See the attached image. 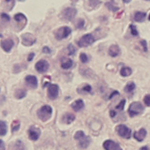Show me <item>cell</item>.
Here are the masks:
<instances>
[{
    "mask_svg": "<svg viewBox=\"0 0 150 150\" xmlns=\"http://www.w3.org/2000/svg\"><path fill=\"white\" fill-rule=\"evenodd\" d=\"M84 92H87V93H90L92 91V88L90 85H85L82 88H81Z\"/></svg>",
    "mask_w": 150,
    "mask_h": 150,
    "instance_id": "35",
    "label": "cell"
},
{
    "mask_svg": "<svg viewBox=\"0 0 150 150\" xmlns=\"http://www.w3.org/2000/svg\"><path fill=\"white\" fill-rule=\"evenodd\" d=\"M0 17H1V19L5 21H10V16L6 13H1V15H0Z\"/></svg>",
    "mask_w": 150,
    "mask_h": 150,
    "instance_id": "34",
    "label": "cell"
},
{
    "mask_svg": "<svg viewBox=\"0 0 150 150\" xmlns=\"http://www.w3.org/2000/svg\"><path fill=\"white\" fill-rule=\"evenodd\" d=\"M143 110H144L143 105L139 102H134V103H131V105L129 106L128 113H129V116L132 117L141 114L143 112Z\"/></svg>",
    "mask_w": 150,
    "mask_h": 150,
    "instance_id": "3",
    "label": "cell"
},
{
    "mask_svg": "<svg viewBox=\"0 0 150 150\" xmlns=\"http://www.w3.org/2000/svg\"><path fill=\"white\" fill-rule=\"evenodd\" d=\"M103 147L105 150H123L119 144L110 139H107L103 142Z\"/></svg>",
    "mask_w": 150,
    "mask_h": 150,
    "instance_id": "9",
    "label": "cell"
},
{
    "mask_svg": "<svg viewBox=\"0 0 150 150\" xmlns=\"http://www.w3.org/2000/svg\"><path fill=\"white\" fill-rule=\"evenodd\" d=\"M71 33V30L70 28L62 27L55 32V37L57 40H63V39L66 38Z\"/></svg>",
    "mask_w": 150,
    "mask_h": 150,
    "instance_id": "6",
    "label": "cell"
},
{
    "mask_svg": "<svg viewBox=\"0 0 150 150\" xmlns=\"http://www.w3.org/2000/svg\"><path fill=\"white\" fill-rule=\"evenodd\" d=\"M14 96L17 99H22L27 96V91L23 88H18V89H16Z\"/></svg>",
    "mask_w": 150,
    "mask_h": 150,
    "instance_id": "22",
    "label": "cell"
},
{
    "mask_svg": "<svg viewBox=\"0 0 150 150\" xmlns=\"http://www.w3.org/2000/svg\"><path fill=\"white\" fill-rule=\"evenodd\" d=\"M74 139H75V140L78 141L79 146L81 148H87L89 146L90 142H91L90 137L86 136L85 133L82 131H78L76 133H75L74 134Z\"/></svg>",
    "mask_w": 150,
    "mask_h": 150,
    "instance_id": "1",
    "label": "cell"
},
{
    "mask_svg": "<svg viewBox=\"0 0 150 150\" xmlns=\"http://www.w3.org/2000/svg\"><path fill=\"white\" fill-rule=\"evenodd\" d=\"M42 51L44 52V53H46V54H50V49L49 48V47H47V46H44L43 48H42Z\"/></svg>",
    "mask_w": 150,
    "mask_h": 150,
    "instance_id": "39",
    "label": "cell"
},
{
    "mask_svg": "<svg viewBox=\"0 0 150 150\" xmlns=\"http://www.w3.org/2000/svg\"><path fill=\"white\" fill-rule=\"evenodd\" d=\"M14 150H25L24 144H23V142L21 140L16 141L15 146H14Z\"/></svg>",
    "mask_w": 150,
    "mask_h": 150,
    "instance_id": "27",
    "label": "cell"
},
{
    "mask_svg": "<svg viewBox=\"0 0 150 150\" xmlns=\"http://www.w3.org/2000/svg\"><path fill=\"white\" fill-rule=\"evenodd\" d=\"M1 47L2 49L6 51V52H10L11 50L13 49V45H14V42L12 39L8 38V39H5V40H2L1 41Z\"/></svg>",
    "mask_w": 150,
    "mask_h": 150,
    "instance_id": "13",
    "label": "cell"
},
{
    "mask_svg": "<svg viewBox=\"0 0 150 150\" xmlns=\"http://www.w3.org/2000/svg\"><path fill=\"white\" fill-rule=\"evenodd\" d=\"M34 57H35V53H30L29 55H28V61H32L33 60V58H34Z\"/></svg>",
    "mask_w": 150,
    "mask_h": 150,
    "instance_id": "41",
    "label": "cell"
},
{
    "mask_svg": "<svg viewBox=\"0 0 150 150\" xmlns=\"http://www.w3.org/2000/svg\"><path fill=\"white\" fill-rule=\"evenodd\" d=\"M40 135H41V130L37 127L32 126L28 130V136H29V139L32 140H37Z\"/></svg>",
    "mask_w": 150,
    "mask_h": 150,
    "instance_id": "14",
    "label": "cell"
},
{
    "mask_svg": "<svg viewBox=\"0 0 150 150\" xmlns=\"http://www.w3.org/2000/svg\"><path fill=\"white\" fill-rule=\"evenodd\" d=\"M52 115V108L50 105H43L37 111V117L42 122L48 121Z\"/></svg>",
    "mask_w": 150,
    "mask_h": 150,
    "instance_id": "2",
    "label": "cell"
},
{
    "mask_svg": "<svg viewBox=\"0 0 150 150\" xmlns=\"http://www.w3.org/2000/svg\"><path fill=\"white\" fill-rule=\"evenodd\" d=\"M144 103H145L146 106L150 107V95H146V96L144 97Z\"/></svg>",
    "mask_w": 150,
    "mask_h": 150,
    "instance_id": "33",
    "label": "cell"
},
{
    "mask_svg": "<svg viewBox=\"0 0 150 150\" xmlns=\"http://www.w3.org/2000/svg\"><path fill=\"white\" fill-rule=\"evenodd\" d=\"M36 38L34 35L30 33H26L21 35V42L24 46H31L34 43H35Z\"/></svg>",
    "mask_w": 150,
    "mask_h": 150,
    "instance_id": "7",
    "label": "cell"
},
{
    "mask_svg": "<svg viewBox=\"0 0 150 150\" xmlns=\"http://www.w3.org/2000/svg\"><path fill=\"white\" fill-rule=\"evenodd\" d=\"M6 147H5V143L2 139H0V150H5Z\"/></svg>",
    "mask_w": 150,
    "mask_h": 150,
    "instance_id": "40",
    "label": "cell"
},
{
    "mask_svg": "<svg viewBox=\"0 0 150 150\" xmlns=\"http://www.w3.org/2000/svg\"><path fill=\"white\" fill-rule=\"evenodd\" d=\"M123 1H124L125 3H130V2H131V0H123Z\"/></svg>",
    "mask_w": 150,
    "mask_h": 150,
    "instance_id": "44",
    "label": "cell"
},
{
    "mask_svg": "<svg viewBox=\"0 0 150 150\" xmlns=\"http://www.w3.org/2000/svg\"><path fill=\"white\" fill-rule=\"evenodd\" d=\"M71 108L75 111H80L84 109V102L81 99H78L71 103Z\"/></svg>",
    "mask_w": 150,
    "mask_h": 150,
    "instance_id": "16",
    "label": "cell"
},
{
    "mask_svg": "<svg viewBox=\"0 0 150 150\" xmlns=\"http://www.w3.org/2000/svg\"><path fill=\"white\" fill-rule=\"evenodd\" d=\"M135 88H136V86H135L134 82H132L131 81V82L127 83V85L125 87V91L126 93H132L135 89Z\"/></svg>",
    "mask_w": 150,
    "mask_h": 150,
    "instance_id": "25",
    "label": "cell"
},
{
    "mask_svg": "<svg viewBox=\"0 0 150 150\" xmlns=\"http://www.w3.org/2000/svg\"><path fill=\"white\" fill-rule=\"evenodd\" d=\"M59 88L56 84H50L48 86V97L50 100H56L58 96Z\"/></svg>",
    "mask_w": 150,
    "mask_h": 150,
    "instance_id": "8",
    "label": "cell"
},
{
    "mask_svg": "<svg viewBox=\"0 0 150 150\" xmlns=\"http://www.w3.org/2000/svg\"><path fill=\"white\" fill-rule=\"evenodd\" d=\"M20 126H21V123L19 120H14L13 123H12V125H11V129H12V132H17L19 129H20Z\"/></svg>",
    "mask_w": 150,
    "mask_h": 150,
    "instance_id": "26",
    "label": "cell"
},
{
    "mask_svg": "<svg viewBox=\"0 0 150 150\" xmlns=\"http://www.w3.org/2000/svg\"><path fill=\"white\" fill-rule=\"evenodd\" d=\"M132 71L130 67H123L120 71V74H121V76L123 77H128L130 76V75L132 74Z\"/></svg>",
    "mask_w": 150,
    "mask_h": 150,
    "instance_id": "24",
    "label": "cell"
},
{
    "mask_svg": "<svg viewBox=\"0 0 150 150\" xmlns=\"http://www.w3.org/2000/svg\"><path fill=\"white\" fill-rule=\"evenodd\" d=\"M139 150H149V147H148L147 146H144L140 147Z\"/></svg>",
    "mask_w": 150,
    "mask_h": 150,
    "instance_id": "43",
    "label": "cell"
},
{
    "mask_svg": "<svg viewBox=\"0 0 150 150\" xmlns=\"http://www.w3.org/2000/svg\"><path fill=\"white\" fill-rule=\"evenodd\" d=\"M125 99H123V100L119 103V104H118V105H117V107H116L115 110H116V111H123L124 107H125Z\"/></svg>",
    "mask_w": 150,
    "mask_h": 150,
    "instance_id": "28",
    "label": "cell"
},
{
    "mask_svg": "<svg viewBox=\"0 0 150 150\" xmlns=\"http://www.w3.org/2000/svg\"><path fill=\"white\" fill-rule=\"evenodd\" d=\"M76 13H77L76 9L72 7H68L63 11V18L67 21H71L75 17Z\"/></svg>",
    "mask_w": 150,
    "mask_h": 150,
    "instance_id": "11",
    "label": "cell"
},
{
    "mask_svg": "<svg viewBox=\"0 0 150 150\" xmlns=\"http://www.w3.org/2000/svg\"><path fill=\"white\" fill-rule=\"evenodd\" d=\"M106 6H107V7H109L111 11H113V12H116V11H117L118 10V7H116V6H112L111 4H110V3H107L106 4Z\"/></svg>",
    "mask_w": 150,
    "mask_h": 150,
    "instance_id": "37",
    "label": "cell"
},
{
    "mask_svg": "<svg viewBox=\"0 0 150 150\" xmlns=\"http://www.w3.org/2000/svg\"><path fill=\"white\" fill-rule=\"evenodd\" d=\"M120 54V48L116 45V44H113L110 47L109 49V55L112 57H116L117 56H119Z\"/></svg>",
    "mask_w": 150,
    "mask_h": 150,
    "instance_id": "17",
    "label": "cell"
},
{
    "mask_svg": "<svg viewBox=\"0 0 150 150\" xmlns=\"http://www.w3.org/2000/svg\"><path fill=\"white\" fill-rule=\"evenodd\" d=\"M25 81H26L27 85L33 89H35L38 87L37 78L35 76H34V75H28V76L25 78Z\"/></svg>",
    "mask_w": 150,
    "mask_h": 150,
    "instance_id": "12",
    "label": "cell"
},
{
    "mask_svg": "<svg viewBox=\"0 0 150 150\" xmlns=\"http://www.w3.org/2000/svg\"><path fill=\"white\" fill-rule=\"evenodd\" d=\"M116 132H117V133L120 137H122L124 139H130L131 136H132V131H131V129L128 128L127 126H125V125H117L116 127Z\"/></svg>",
    "mask_w": 150,
    "mask_h": 150,
    "instance_id": "4",
    "label": "cell"
},
{
    "mask_svg": "<svg viewBox=\"0 0 150 150\" xmlns=\"http://www.w3.org/2000/svg\"><path fill=\"white\" fill-rule=\"evenodd\" d=\"M85 26V21L83 19H80L76 24V28H79V29H82Z\"/></svg>",
    "mask_w": 150,
    "mask_h": 150,
    "instance_id": "30",
    "label": "cell"
},
{
    "mask_svg": "<svg viewBox=\"0 0 150 150\" xmlns=\"http://www.w3.org/2000/svg\"><path fill=\"white\" fill-rule=\"evenodd\" d=\"M14 20L15 21H17L18 23L21 24V26L24 28V25L27 23V18L23 13H17L14 15Z\"/></svg>",
    "mask_w": 150,
    "mask_h": 150,
    "instance_id": "18",
    "label": "cell"
},
{
    "mask_svg": "<svg viewBox=\"0 0 150 150\" xmlns=\"http://www.w3.org/2000/svg\"><path fill=\"white\" fill-rule=\"evenodd\" d=\"M95 42V37L92 34H87L84 35L80 41L78 42V45L81 48H85L88 45H91Z\"/></svg>",
    "mask_w": 150,
    "mask_h": 150,
    "instance_id": "5",
    "label": "cell"
},
{
    "mask_svg": "<svg viewBox=\"0 0 150 150\" xmlns=\"http://www.w3.org/2000/svg\"><path fill=\"white\" fill-rule=\"evenodd\" d=\"M148 20L150 21V14H149V16H148Z\"/></svg>",
    "mask_w": 150,
    "mask_h": 150,
    "instance_id": "45",
    "label": "cell"
},
{
    "mask_svg": "<svg viewBox=\"0 0 150 150\" xmlns=\"http://www.w3.org/2000/svg\"><path fill=\"white\" fill-rule=\"evenodd\" d=\"M75 119V116L71 113H66L63 116V118H62V121L66 124V125H70L71 124Z\"/></svg>",
    "mask_w": 150,
    "mask_h": 150,
    "instance_id": "20",
    "label": "cell"
},
{
    "mask_svg": "<svg viewBox=\"0 0 150 150\" xmlns=\"http://www.w3.org/2000/svg\"><path fill=\"white\" fill-rule=\"evenodd\" d=\"M67 49H68L69 55H74L75 53H76V48H75L72 44H69Z\"/></svg>",
    "mask_w": 150,
    "mask_h": 150,
    "instance_id": "29",
    "label": "cell"
},
{
    "mask_svg": "<svg viewBox=\"0 0 150 150\" xmlns=\"http://www.w3.org/2000/svg\"><path fill=\"white\" fill-rule=\"evenodd\" d=\"M146 131L144 128L139 129L138 132H135L134 134H133L134 139L136 140H138V141H143L144 139L146 138Z\"/></svg>",
    "mask_w": 150,
    "mask_h": 150,
    "instance_id": "15",
    "label": "cell"
},
{
    "mask_svg": "<svg viewBox=\"0 0 150 150\" xmlns=\"http://www.w3.org/2000/svg\"><path fill=\"white\" fill-rule=\"evenodd\" d=\"M118 95H119V93H118L117 91H114V92H113V93H112V94H111V95L110 96L109 99H111V98H113V97H114L115 96H118Z\"/></svg>",
    "mask_w": 150,
    "mask_h": 150,
    "instance_id": "42",
    "label": "cell"
},
{
    "mask_svg": "<svg viewBox=\"0 0 150 150\" xmlns=\"http://www.w3.org/2000/svg\"><path fill=\"white\" fill-rule=\"evenodd\" d=\"M49 63L46 60H40L35 64V70L40 73H44L49 70Z\"/></svg>",
    "mask_w": 150,
    "mask_h": 150,
    "instance_id": "10",
    "label": "cell"
},
{
    "mask_svg": "<svg viewBox=\"0 0 150 150\" xmlns=\"http://www.w3.org/2000/svg\"><path fill=\"white\" fill-rule=\"evenodd\" d=\"M140 43H141V45L143 46V50H144V51H147V46H146V42L145 41V40H142L141 42H140Z\"/></svg>",
    "mask_w": 150,
    "mask_h": 150,
    "instance_id": "38",
    "label": "cell"
},
{
    "mask_svg": "<svg viewBox=\"0 0 150 150\" xmlns=\"http://www.w3.org/2000/svg\"><path fill=\"white\" fill-rule=\"evenodd\" d=\"M0 37H2V35H0Z\"/></svg>",
    "mask_w": 150,
    "mask_h": 150,
    "instance_id": "46",
    "label": "cell"
},
{
    "mask_svg": "<svg viewBox=\"0 0 150 150\" xmlns=\"http://www.w3.org/2000/svg\"><path fill=\"white\" fill-rule=\"evenodd\" d=\"M146 13L143 12H136L134 14V21L137 22H142L144 21L145 18H146Z\"/></svg>",
    "mask_w": 150,
    "mask_h": 150,
    "instance_id": "21",
    "label": "cell"
},
{
    "mask_svg": "<svg viewBox=\"0 0 150 150\" xmlns=\"http://www.w3.org/2000/svg\"><path fill=\"white\" fill-rule=\"evenodd\" d=\"M130 30H131V33H132V35L137 36L139 35L138 30H137V28H136V27L134 25H130Z\"/></svg>",
    "mask_w": 150,
    "mask_h": 150,
    "instance_id": "32",
    "label": "cell"
},
{
    "mask_svg": "<svg viewBox=\"0 0 150 150\" xmlns=\"http://www.w3.org/2000/svg\"><path fill=\"white\" fill-rule=\"evenodd\" d=\"M72 64H73V62H72V60L71 59H70V58H62V61H61V67L63 68V69H65V70H67V69H70L71 66H72Z\"/></svg>",
    "mask_w": 150,
    "mask_h": 150,
    "instance_id": "19",
    "label": "cell"
},
{
    "mask_svg": "<svg viewBox=\"0 0 150 150\" xmlns=\"http://www.w3.org/2000/svg\"><path fill=\"white\" fill-rule=\"evenodd\" d=\"M5 3L7 4V6H10V10L14 6V0H5Z\"/></svg>",
    "mask_w": 150,
    "mask_h": 150,
    "instance_id": "36",
    "label": "cell"
},
{
    "mask_svg": "<svg viewBox=\"0 0 150 150\" xmlns=\"http://www.w3.org/2000/svg\"><path fill=\"white\" fill-rule=\"evenodd\" d=\"M7 132V125L5 121L0 120V136H5Z\"/></svg>",
    "mask_w": 150,
    "mask_h": 150,
    "instance_id": "23",
    "label": "cell"
},
{
    "mask_svg": "<svg viewBox=\"0 0 150 150\" xmlns=\"http://www.w3.org/2000/svg\"><path fill=\"white\" fill-rule=\"evenodd\" d=\"M80 59H81V61L83 64L88 62V57L87 54H85V53H81V54L80 55Z\"/></svg>",
    "mask_w": 150,
    "mask_h": 150,
    "instance_id": "31",
    "label": "cell"
}]
</instances>
